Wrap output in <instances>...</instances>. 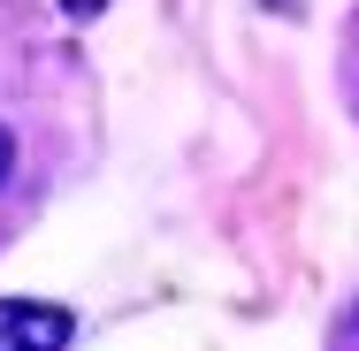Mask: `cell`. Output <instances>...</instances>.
<instances>
[{"mask_svg": "<svg viewBox=\"0 0 359 351\" xmlns=\"http://www.w3.org/2000/svg\"><path fill=\"white\" fill-rule=\"evenodd\" d=\"M8 168H15V138L0 130V184H8Z\"/></svg>", "mask_w": 359, "mask_h": 351, "instance_id": "2", "label": "cell"}, {"mask_svg": "<svg viewBox=\"0 0 359 351\" xmlns=\"http://www.w3.org/2000/svg\"><path fill=\"white\" fill-rule=\"evenodd\" d=\"M62 8H69V15H92V8H100V0H62Z\"/></svg>", "mask_w": 359, "mask_h": 351, "instance_id": "3", "label": "cell"}, {"mask_svg": "<svg viewBox=\"0 0 359 351\" xmlns=\"http://www.w3.org/2000/svg\"><path fill=\"white\" fill-rule=\"evenodd\" d=\"M69 313L46 298H0V351H62Z\"/></svg>", "mask_w": 359, "mask_h": 351, "instance_id": "1", "label": "cell"}]
</instances>
